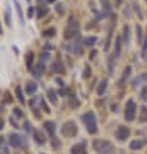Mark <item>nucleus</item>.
<instances>
[{
  "mask_svg": "<svg viewBox=\"0 0 147 154\" xmlns=\"http://www.w3.org/2000/svg\"><path fill=\"white\" fill-rule=\"evenodd\" d=\"M94 149L99 154H115V148L112 143L107 140H95L93 143Z\"/></svg>",
  "mask_w": 147,
  "mask_h": 154,
  "instance_id": "nucleus-1",
  "label": "nucleus"
},
{
  "mask_svg": "<svg viewBox=\"0 0 147 154\" xmlns=\"http://www.w3.org/2000/svg\"><path fill=\"white\" fill-rule=\"evenodd\" d=\"M82 122L85 123L89 133H96L98 131V123H96V117L93 112H87L82 115Z\"/></svg>",
  "mask_w": 147,
  "mask_h": 154,
  "instance_id": "nucleus-2",
  "label": "nucleus"
},
{
  "mask_svg": "<svg viewBox=\"0 0 147 154\" xmlns=\"http://www.w3.org/2000/svg\"><path fill=\"white\" fill-rule=\"evenodd\" d=\"M77 132H78V128H77L76 123L72 121H68L65 122L64 124H62V128H61V133L64 135L65 137H73V136H76Z\"/></svg>",
  "mask_w": 147,
  "mask_h": 154,
  "instance_id": "nucleus-3",
  "label": "nucleus"
},
{
  "mask_svg": "<svg viewBox=\"0 0 147 154\" xmlns=\"http://www.w3.org/2000/svg\"><path fill=\"white\" fill-rule=\"evenodd\" d=\"M136 110H137V106L134 104L133 100H128L126 102V106H125V119L128 122H132L136 117Z\"/></svg>",
  "mask_w": 147,
  "mask_h": 154,
  "instance_id": "nucleus-4",
  "label": "nucleus"
},
{
  "mask_svg": "<svg viewBox=\"0 0 147 154\" xmlns=\"http://www.w3.org/2000/svg\"><path fill=\"white\" fill-rule=\"evenodd\" d=\"M73 18H70V21H69L68 23V27H66V30H65L64 33V38L65 39H72V38H74V35H77L78 34V23H77V21H72Z\"/></svg>",
  "mask_w": 147,
  "mask_h": 154,
  "instance_id": "nucleus-5",
  "label": "nucleus"
},
{
  "mask_svg": "<svg viewBox=\"0 0 147 154\" xmlns=\"http://www.w3.org/2000/svg\"><path fill=\"white\" fill-rule=\"evenodd\" d=\"M129 135H130V129L129 127H125V126H120L119 129H117L116 132V136L119 140H126L128 137H129Z\"/></svg>",
  "mask_w": 147,
  "mask_h": 154,
  "instance_id": "nucleus-6",
  "label": "nucleus"
},
{
  "mask_svg": "<svg viewBox=\"0 0 147 154\" xmlns=\"http://www.w3.org/2000/svg\"><path fill=\"white\" fill-rule=\"evenodd\" d=\"M33 137L38 144H44L46 143V136L40 129H33Z\"/></svg>",
  "mask_w": 147,
  "mask_h": 154,
  "instance_id": "nucleus-7",
  "label": "nucleus"
},
{
  "mask_svg": "<svg viewBox=\"0 0 147 154\" xmlns=\"http://www.w3.org/2000/svg\"><path fill=\"white\" fill-rule=\"evenodd\" d=\"M9 143H11V145L13 146V148H20V146L22 145V140H21V137L16 133H12L11 136H9Z\"/></svg>",
  "mask_w": 147,
  "mask_h": 154,
  "instance_id": "nucleus-8",
  "label": "nucleus"
},
{
  "mask_svg": "<svg viewBox=\"0 0 147 154\" xmlns=\"http://www.w3.org/2000/svg\"><path fill=\"white\" fill-rule=\"evenodd\" d=\"M70 153L72 154H86V148L82 144H77V145H74L73 148H72Z\"/></svg>",
  "mask_w": 147,
  "mask_h": 154,
  "instance_id": "nucleus-9",
  "label": "nucleus"
},
{
  "mask_svg": "<svg viewBox=\"0 0 147 154\" xmlns=\"http://www.w3.org/2000/svg\"><path fill=\"white\" fill-rule=\"evenodd\" d=\"M14 3V7H16V11H17V14H18V18H20V22L21 25L25 23V20H23V14H22V9H21V4L18 0H13Z\"/></svg>",
  "mask_w": 147,
  "mask_h": 154,
  "instance_id": "nucleus-10",
  "label": "nucleus"
},
{
  "mask_svg": "<svg viewBox=\"0 0 147 154\" xmlns=\"http://www.w3.org/2000/svg\"><path fill=\"white\" fill-rule=\"evenodd\" d=\"M146 144L144 140H134L130 143V149H133V150H138V149H142Z\"/></svg>",
  "mask_w": 147,
  "mask_h": 154,
  "instance_id": "nucleus-11",
  "label": "nucleus"
},
{
  "mask_svg": "<svg viewBox=\"0 0 147 154\" xmlns=\"http://www.w3.org/2000/svg\"><path fill=\"white\" fill-rule=\"evenodd\" d=\"M43 127H44V128L47 129V131H48V133L51 135V136H54V133H55V129H56V126H55V123H54V122H50V121L44 122V123H43Z\"/></svg>",
  "mask_w": 147,
  "mask_h": 154,
  "instance_id": "nucleus-12",
  "label": "nucleus"
},
{
  "mask_svg": "<svg viewBox=\"0 0 147 154\" xmlns=\"http://www.w3.org/2000/svg\"><path fill=\"white\" fill-rule=\"evenodd\" d=\"M37 90H38L37 83H34V82H29L28 86H26V93H28V95H34V93L37 92Z\"/></svg>",
  "mask_w": 147,
  "mask_h": 154,
  "instance_id": "nucleus-13",
  "label": "nucleus"
},
{
  "mask_svg": "<svg viewBox=\"0 0 147 154\" xmlns=\"http://www.w3.org/2000/svg\"><path fill=\"white\" fill-rule=\"evenodd\" d=\"M66 49H68L69 52L78 53V54H81V52H82V49H81V45H79L78 43H76V44H68V45H66Z\"/></svg>",
  "mask_w": 147,
  "mask_h": 154,
  "instance_id": "nucleus-14",
  "label": "nucleus"
},
{
  "mask_svg": "<svg viewBox=\"0 0 147 154\" xmlns=\"http://www.w3.org/2000/svg\"><path fill=\"white\" fill-rule=\"evenodd\" d=\"M121 38H116V43H115V57L121 56Z\"/></svg>",
  "mask_w": 147,
  "mask_h": 154,
  "instance_id": "nucleus-15",
  "label": "nucleus"
},
{
  "mask_svg": "<svg viewBox=\"0 0 147 154\" xmlns=\"http://www.w3.org/2000/svg\"><path fill=\"white\" fill-rule=\"evenodd\" d=\"M146 82H147V74H142V75H139L138 78L133 80V86L137 87V86H141V84L146 83Z\"/></svg>",
  "mask_w": 147,
  "mask_h": 154,
  "instance_id": "nucleus-16",
  "label": "nucleus"
},
{
  "mask_svg": "<svg viewBox=\"0 0 147 154\" xmlns=\"http://www.w3.org/2000/svg\"><path fill=\"white\" fill-rule=\"evenodd\" d=\"M33 61H34V56H33L31 52H29V53L26 54V67H28L29 71L33 70Z\"/></svg>",
  "mask_w": 147,
  "mask_h": 154,
  "instance_id": "nucleus-17",
  "label": "nucleus"
},
{
  "mask_svg": "<svg viewBox=\"0 0 147 154\" xmlns=\"http://www.w3.org/2000/svg\"><path fill=\"white\" fill-rule=\"evenodd\" d=\"M33 71H34V76H35V78H39V76L42 75V73L44 71V65H42V64L37 65V66L33 69Z\"/></svg>",
  "mask_w": 147,
  "mask_h": 154,
  "instance_id": "nucleus-18",
  "label": "nucleus"
},
{
  "mask_svg": "<svg viewBox=\"0 0 147 154\" xmlns=\"http://www.w3.org/2000/svg\"><path fill=\"white\" fill-rule=\"evenodd\" d=\"M4 16H5L7 26H11L12 25V21H11V8H9V4L8 3L5 4V13H4Z\"/></svg>",
  "mask_w": 147,
  "mask_h": 154,
  "instance_id": "nucleus-19",
  "label": "nucleus"
},
{
  "mask_svg": "<svg viewBox=\"0 0 147 154\" xmlns=\"http://www.w3.org/2000/svg\"><path fill=\"white\" fill-rule=\"evenodd\" d=\"M52 70H54L55 73H62V71H64V67H62L61 62L60 61L54 62V64H52Z\"/></svg>",
  "mask_w": 147,
  "mask_h": 154,
  "instance_id": "nucleus-20",
  "label": "nucleus"
},
{
  "mask_svg": "<svg viewBox=\"0 0 147 154\" xmlns=\"http://www.w3.org/2000/svg\"><path fill=\"white\" fill-rule=\"evenodd\" d=\"M112 35H113V27H111V29H109V33H108L107 40H105V44H104V50H108V49H109L111 40H112Z\"/></svg>",
  "mask_w": 147,
  "mask_h": 154,
  "instance_id": "nucleus-21",
  "label": "nucleus"
},
{
  "mask_svg": "<svg viewBox=\"0 0 147 154\" xmlns=\"http://www.w3.org/2000/svg\"><path fill=\"white\" fill-rule=\"evenodd\" d=\"M96 38L95 37H86L85 39H83V44L87 45V47H91V45H94L96 43Z\"/></svg>",
  "mask_w": 147,
  "mask_h": 154,
  "instance_id": "nucleus-22",
  "label": "nucleus"
},
{
  "mask_svg": "<svg viewBox=\"0 0 147 154\" xmlns=\"http://www.w3.org/2000/svg\"><path fill=\"white\" fill-rule=\"evenodd\" d=\"M47 95H48V98H50V101H51L52 104H57V96H56V92H55L54 90H48Z\"/></svg>",
  "mask_w": 147,
  "mask_h": 154,
  "instance_id": "nucleus-23",
  "label": "nucleus"
},
{
  "mask_svg": "<svg viewBox=\"0 0 147 154\" xmlns=\"http://www.w3.org/2000/svg\"><path fill=\"white\" fill-rule=\"evenodd\" d=\"M16 95H17V98L21 104H25V97H23V93H22V88L20 86L16 87Z\"/></svg>",
  "mask_w": 147,
  "mask_h": 154,
  "instance_id": "nucleus-24",
  "label": "nucleus"
},
{
  "mask_svg": "<svg viewBox=\"0 0 147 154\" xmlns=\"http://www.w3.org/2000/svg\"><path fill=\"white\" fill-rule=\"evenodd\" d=\"M102 5H103V11H104V13L109 14L111 12H112V7H111V4H109L108 0H102Z\"/></svg>",
  "mask_w": 147,
  "mask_h": 154,
  "instance_id": "nucleus-25",
  "label": "nucleus"
},
{
  "mask_svg": "<svg viewBox=\"0 0 147 154\" xmlns=\"http://www.w3.org/2000/svg\"><path fill=\"white\" fill-rule=\"evenodd\" d=\"M139 122H147V108L142 106L141 108V114H139Z\"/></svg>",
  "mask_w": 147,
  "mask_h": 154,
  "instance_id": "nucleus-26",
  "label": "nucleus"
},
{
  "mask_svg": "<svg viewBox=\"0 0 147 154\" xmlns=\"http://www.w3.org/2000/svg\"><path fill=\"white\" fill-rule=\"evenodd\" d=\"M107 80H102L100 82V84H99V87H98V91H96V92H98V95L99 96H102L103 93H104V91H105V88H107Z\"/></svg>",
  "mask_w": 147,
  "mask_h": 154,
  "instance_id": "nucleus-27",
  "label": "nucleus"
},
{
  "mask_svg": "<svg viewBox=\"0 0 147 154\" xmlns=\"http://www.w3.org/2000/svg\"><path fill=\"white\" fill-rule=\"evenodd\" d=\"M113 66H115V56H109L108 57V71L111 75L113 74Z\"/></svg>",
  "mask_w": 147,
  "mask_h": 154,
  "instance_id": "nucleus-28",
  "label": "nucleus"
},
{
  "mask_svg": "<svg viewBox=\"0 0 147 154\" xmlns=\"http://www.w3.org/2000/svg\"><path fill=\"white\" fill-rule=\"evenodd\" d=\"M55 33H56V30H55L54 27H50V29H47V30H44L43 31V37L44 38H52L55 35Z\"/></svg>",
  "mask_w": 147,
  "mask_h": 154,
  "instance_id": "nucleus-29",
  "label": "nucleus"
},
{
  "mask_svg": "<svg viewBox=\"0 0 147 154\" xmlns=\"http://www.w3.org/2000/svg\"><path fill=\"white\" fill-rule=\"evenodd\" d=\"M130 73H132V67L126 66V67H125V70H124V74H122V78H121V82H120V83H124V82L129 78Z\"/></svg>",
  "mask_w": 147,
  "mask_h": 154,
  "instance_id": "nucleus-30",
  "label": "nucleus"
},
{
  "mask_svg": "<svg viewBox=\"0 0 147 154\" xmlns=\"http://www.w3.org/2000/svg\"><path fill=\"white\" fill-rule=\"evenodd\" d=\"M47 13H48V8H47V7H42V5H40L39 8H38V14H37V17H38V18H42V17L46 16Z\"/></svg>",
  "mask_w": 147,
  "mask_h": 154,
  "instance_id": "nucleus-31",
  "label": "nucleus"
},
{
  "mask_svg": "<svg viewBox=\"0 0 147 154\" xmlns=\"http://www.w3.org/2000/svg\"><path fill=\"white\" fill-rule=\"evenodd\" d=\"M129 34H130V29H129V26H124V40H125V43H129Z\"/></svg>",
  "mask_w": 147,
  "mask_h": 154,
  "instance_id": "nucleus-32",
  "label": "nucleus"
},
{
  "mask_svg": "<svg viewBox=\"0 0 147 154\" xmlns=\"http://www.w3.org/2000/svg\"><path fill=\"white\" fill-rule=\"evenodd\" d=\"M142 57L144 60H147V35L144 38V43H143V48H142Z\"/></svg>",
  "mask_w": 147,
  "mask_h": 154,
  "instance_id": "nucleus-33",
  "label": "nucleus"
},
{
  "mask_svg": "<svg viewBox=\"0 0 147 154\" xmlns=\"http://www.w3.org/2000/svg\"><path fill=\"white\" fill-rule=\"evenodd\" d=\"M133 8H134V11L138 13V17L141 18V20H143V14H142V11H141V8H139V5L137 3H134L133 4Z\"/></svg>",
  "mask_w": 147,
  "mask_h": 154,
  "instance_id": "nucleus-34",
  "label": "nucleus"
},
{
  "mask_svg": "<svg viewBox=\"0 0 147 154\" xmlns=\"http://www.w3.org/2000/svg\"><path fill=\"white\" fill-rule=\"evenodd\" d=\"M136 30H137V39H138L139 43H142V27L139 25H137Z\"/></svg>",
  "mask_w": 147,
  "mask_h": 154,
  "instance_id": "nucleus-35",
  "label": "nucleus"
},
{
  "mask_svg": "<svg viewBox=\"0 0 147 154\" xmlns=\"http://www.w3.org/2000/svg\"><path fill=\"white\" fill-rule=\"evenodd\" d=\"M90 75H91V67L90 65H86L85 70H83V78H89Z\"/></svg>",
  "mask_w": 147,
  "mask_h": 154,
  "instance_id": "nucleus-36",
  "label": "nucleus"
},
{
  "mask_svg": "<svg viewBox=\"0 0 147 154\" xmlns=\"http://www.w3.org/2000/svg\"><path fill=\"white\" fill-rule=\"evenodd\" d=\"M60 145H61V143H60V140L57 137H52V146H54V148H60Z\"/></svg>",
  "mask_w": 147,
  "mask_h": 154,
  "instance_id": "nucleus-37",
  "label": "nucleus"
},
{
  "mask_svg": "<svg viewBox=\"0 0 147 154\" xmlns=\"http://www.w3.org/2000/svg\"><path fill=\"white\" fill-rule=\"evenodd\" d=\"M13 113H14V115H16V118H22V117H23L22 110H20L18 108H14V109H13Z\"/></svg>",
  "mask_w": 147,
  "mask_h": 154,
  "instance_id": "nucleus-38",
  "label": "nucleus"
},
{
  "mask_svg": "<svg viewBox=\"0 0 147 154\" xmlns=\"http://www.w3.org/2000/svg\"><path fill=\"white\" fill-rule=\"evenodd\" d=\"M40 106H42V109H44V112L47 113H50V109H48V106H47V104H46V101L43 100V98H40Z\"/></svg>",
  "mask_w": 147,
  "mask_h": 154,
  "instance_id": "nucleus-39",
  "label": "nucleus"
},
{
  "mask_svg": "<svg viewBox=\"0 0 147 154\" xmlns=\"http://www.w3.org/2000/svg\"><path fill=\"white\" fill-rule=\"evenodd\" d=\"M34 12H35V9L33 8V7H29V9H28V16L31 18V17H33V14H34Z\"/></svg>",
  "mask_w": 147,
  "mask_h": 154,
  "instance_id": "nucleus-40",
  "label": "nucleus"
},
{
  "mask_svg": "<svg viewBox=\"0 0 147 154\" xmlns=\"http://www.w3.org/2000/svg\"><path fill=\"white\" fill-rule=\"evenodd\" d=\"M146 95H147V87H144L143 88V91H142V93H141V96H142V98H143V100H146Z\"/></svg>",
  "mask_w": 147,
  "mask_h": 154,
  "instance_id": "nucleus-41",
  "label": "nucleus"
},
{
  "mask_svg": "<svg viewBox=\"0 0 147 154\" xmlns=\"http://www.w3.org/2000/svg\"><path fill=\"white\" fill-rule=\"evenodd\" d=\"M48 58V53H42L40 54V60H47Z\"/></svg>",
  "mask_w": 147,
  "mask_h": 154,
  "instance_id": "nucleus-42",
  "label": "nucleus"
},
{
  "mask_svg": "<svg viewBox=\"0 0 147 154\" xmlns=\"http://www.w3.org/2000/svg\"><path fill=\"white\" fill-rule=\"evenodd\" d=\"M96 53H98V52H96V50H93V52H91V54H90V58H91V60H93V58H94V57H95V56H96Z\"/></svg>",
  "mask_w": 147,
  "mask_h": 154,
  "instance_id": "nucleus-43",
  "label": "nucleus"
},
{
  "mask_svg": "<svg viewBox=\"0 0 147 154\" xmlns=\"http://www.w3.org/2000/svg\"><path fill=\"white\" fill-rule=\"evenodd\" d=\"M56 82H57V83L60 84V86H61V87H62V86H64V82H62V80H61V79H60V78H56Z\"/></svg>",
  "mask_w": 147,
  "mask_h": 154,
  "instance_id": "nucleus-44",
  "label": "nucleus"
},
{
  "mask_svg": "<svg viewBox=\"0 0 147 154\" xmlns=\"http://www.w3.org/2000/svg\"><path fill=\"white\" fill-rule=\"evenodd\" d=\"M3 127H4V121L1 119V118H0V129L3 128Z\"/></svg>",
  "mask_w": 147,
  "mask_h": 154,
  "instance_id": "nucleus-45",
  "label": "nucleus"
},
{
  "mask_svg": "<svg viewBox=\"0 0 147 154\" xmlns=\"http://www.w3.org/2000/svg\"><path fill=\"white\" fill-rule=\"evenodd\" d=\"M61 8H62V5H61V4H59V5L56 7V11L57 12H61Z\"/></svg>",
  "mask_w": 147,
  "mask_h": 154,
  "instance_id": "nucleus-46",
  "label": "nucleus"
},
{
  "mask_svg": "<svg viewBox=\"0 0 147 154\" xmlns=\"http://www.w3.org/2000/svg\"><path fill=\"white\" fill-rule=\"evenodd\" d=\"M4 34V30H3V26H1V22H0V35Z\"/></svg>",
  "mask_w": 147,
  "mask_h": 154,
  "instance_id": "nucleus-47",
  "label": "nucleus"
},
{
  "mask_svg": "<svg viewBox=\"0 0 147 154\" xmlns=\"http://www.w3.org/2000/svg\"><path fill=\"white\" fill-rule=\"evenodd\" d=\"M121 3H122V0H116V5H117V7L121 5Z\"/></svg>",
  "mask_w": 147,
  "mask_h": 154,
  "instance_id": "nucleus-48",
  "label": "nucleus"
},
{
  "mask_svg": "<svg viewBox=\"0 0 147 154\" xmlns=\"http://www.w3.org/2000/svg\"><path fill=\"white\" fill-rule=\"evenodd\" d=\"M3 141H4V139L1 137V136H0V145H1V144H3Z\"/></svg>",
  "mask_w": 147,
  "mask_h": 154,
  "instance_id": "nucleus-49",
  "label": "nucleus"
},
{
  "mask_svg": "<svg viewBox=\"0 0 147 154\" xmlns=\"http://www.w3.org/2000/svg\"><path fill=\"white\" fill-rule=\"evenodd\" d=\"M38 1H39L40 4H43V3H46V0H38Z\"/></svg>",
  "mask_w": 147,
  "mask_h": 154,
  "instance_id": "nucleus-50",
  "label": "nucleus"
},
{
  "mask_svg": "<svg viewBox=\"0 0 147 154\" xmlns=\"http://www.w3.org/2000/svg\"><path fill=\"white\" fill-rule=\"evenodd\" d=\"M54 1H56V0H48V3H54Z\"/></svg>",
  "mask_w": 147,
  "mask_h": 154,
  "instance_id": "nucleus-51",
  "label": "nucleus"
},
{
  "mask_svg": "<svg viewBox=\"0 0 147 154\" xmlns=\"http://www.w3.org/2000/svg\"><path fill=\"white\" fill-rule=\"evenodd\" d=\"M28 1H30V0H28Z\"/></svg>",
  "mask_w": 147,
  "mask_h": 154,
  "instance_id": "nucleus-52",
  "label": "nucleus"
},
{
  "mask_svg": "<svg viewBox=\"0 0 147 154\" xmlns=\"http://www.w3.org/2000/svg\"><path fill=\"white\" fill-rule=\"evenodd\" d=\"M146 1H147V0H146Z\"/></svg>",
  "mask_w": 147,
  "mask_h": 154,
  "instance_id": "nucleus-53",
  "label": "nucleus"
}]
</instances>
